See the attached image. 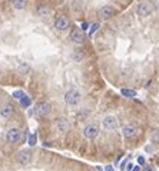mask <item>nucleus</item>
<instances>
[{"label": "nucleus", "mask_w": 159, "mask_h": 171, "mask_svg": "<svg viewBox=\"0 0 159 171\" xmlns=\"http://www.w3.org/2000/svg\"><path fill=\"white\" fill-rule=\"evenodd\" d=\"M121 94L123 96H126V98H135V96H136V91H133V89H122Z\"/></svg>", "instance_id": "obj_14"}, {"label": "nucleus", "mask_w": 159, "mask_h": 171, "mask_svg": "<svg viewBox=\"0 0 159 171\" xmlns=\"http://www.w3.org/2000/svg\"><path fill=\"white\" fill-rule=\"evenodd\" d=\"M38 14L39 16H42V17H46L47 14H49V9H47L46 6H40L38 10Z\"/></svg>", "instance_id": "obj_15"}, {"label": "nucleus", "mask_w": 159, "mask_h": 171, "mask_svg": "<svg viewBox=\"0 0 159 171\" xmlns=\"http://www.w3.org/2000/svg\"><path fill=\"white\" fill-rule=\"evenodd\" d=\"M105 171H115V170H113L112 165H106V167H105Z\"/></svg>", "instance_id": "obj_25"}, {"label": "nucleus", "mask_w": 159, "mask_h": 171, "mask_svg": "<svg viewBox=\"0 0 159 171\" xmlns=\"http://www.w3.org/2000/svg\"><path fill=\"white\" fill-rule=\"evenodd\" d=\"M23 96H26V94H24L23 91H14V92H13V98H14V99H19L20 101Z\"/></svg>", "instance_id": "obj_18"}, {"label": "nucleus", "mask_w": 159, "mask_h": 171, "mask_svg": "<svg viewBox=\"0 0 159 171\" xmlns=\"http://www.w3.org/2000/svg\"><path fill=\"white\" fill-rule=\"evenodd\" d=\"M36 143H38V135L36 134H30V137H29V145L33 147Z\"/></svg>", "instance_id": "obj_19"}, {"label": "nucleus", "mask_w": 159, "mask_h": 171, "mask_svg": "<svg viewBox=\"0 0 159 171\" xmlns=\"http://www.w3.org/2000/svg\"><path fill=\"white\" fill-rule=\"evenodd\" d=\"M69 127H70V124H69V121H67L66 118H59L56 122H55V129H56V131H60V132L67 131Z\"/></svg>", "instance_id": "obj_11"}, {"label": "nucleus", "mask_w": 159, "mask_h": 171, "mask_svg": "<svg viewBox=\"0 0 159 171\" xmlns=\"http://www.w3.org/2000/svg\"><path fill=\"white\" fill-rule=\"evenodd\" d=\"M83 33H82V30L80 29H73L72 30V33H70V40L73 43H76V45H80V43L83 42Z\"/></svg>", "instance_id": "obj_12"}, {"label": "nucleus", "mask_w": 159, "mask_h": 171, "mask_svg": "<svg viewBox=\"0 0 159 171\" xmlns=\"http://www.w3.org/2000/svg\"><path fill=\"white\" fill-rule=\"evenodd\" d=\"M88 28H89V24H88V23H83V24H82V29H83V30H86Z\"/></svg>", "instance_id": "obj_26"}, {"label": "nucleus", "mask_w": 159, "mask_h": 171, "mask_svg": "<svg viewBox=\"0 0 159 171\" xmlns=\"http://www.w3.org/2000/svg\"><path fill=\"white\" fill-rule=\"evenodd\" d=\"M99 26H100L99 23H93V24H92V28L89 29V36H92V35H93L95 32L98 30V29H99Z\"/></svg>", "instance_id": "obj_21"}, {"label": "nucleus", "mask_w": 159, "mask_h": 171, "mask_svg": "<svg viewBox=\"0 0 159 171\" xmlns=\"http://www.w3.org/2000/svg\"><path fill=\"white\" fill-rule=\"evenodd\" d=\"M138 162H139V165H145V158L142 157V155H139L138 157Z\"/></svg>", "instance_id": "obj_23"}, {"label": "nucleus", "mask_w": 159, "mask_h": 171, "mask_svg": "<svg viewBox=\"0 0 159 171\" xmlns=\"http://www.w3.org/2000/svg\"><path fill=\"white\" fill-rule=\"evenodd\" d=\"M122 134H123L125 138H132L136 134V127H133V125H125L122 128Z\"/></svg>", "instance_id": "obj_13"}, {"label": "nucleus", "mask_w": 159, "mask_h": 171, "mask_svg": "<svg viewBox=\"0 0 159 171\" xmlns=\"http://www.w3.org/2000/svg\"><path fill=\"white\" fill-rule=\"evenodd\" d=\"M80 99H82V95L78 89H69L65 94V102L70 106H76L80 102Z\"/></svg>", "instance_id": "obj_1"}, {"label": "nucleus", "mask_w": 159, "mask_h": 171, "mask_svg": "<svg viewBox=\"0 0 159 171\" xmlns=\"http://www.w3.org/2000/svg\"><path fill=\"white\" fill-rule=\"evenodd\" d=\"M50 111H52V108L47 102H40V104L36 106V111H34V112H36V115H39V117H46V115L50 114Z\"/></svg>", "instance_id": "obj_7"}, {"label": "nucleus", "mask_w": 159, "mask_h": 171, "mask_svg": "<svg viewBox=\"0 0 159 171\" xmlns=\"http://www.w3.org/2000/svg\"><path fill=\"white\" fill-rule=\"evenodd\" d=\"M99 134V127L96 125V124H89V125H86L83 129V135L88 139H93V138L98 137Z\"/></svg>", "instance_id": "obj_3"}, {"label": "nucleus", "mask_w": 159, "mask_h": 171, "mask_svg": "<svg viewBox=\"0 0 159 171\" xmlns=\"http://www.w3.org/2000/svg\"><path fill=\"white\" fill-rule=\"evenodd\" d=\"M145 171H154V168H146Z\"/></svg>", "instance_id": "obj_29"}, {"label": "nucleus", "mask_w": 159, "mask_h": 171, "mask_svg": "<svg viewBox=\"0 0 159 171\" xmlns=\"http://www.w3.org/2000/svg\"><path fill=\"white\" fill-rule=\"evenodd\" d=\"M73 59H75L76 62H80L82 59H83V53L79 52V50H76V52L73 53Z\"/></svg>", "instance_id": "obj_20"}, {"label": "nucleus", "mask_w": 159, "mask_h": 171, "mask_svg": "<svg viewBox=\"0 0 159 171\" xmlns=\"http://www.w3.org/2000/svg\"><path fill=\"white\" fill-rule=\"evenodd\" d=\"M69 24H70V22L66 16H59L56 19V22H55V28L57 30H66V29L69 28Z\"/></svg>", "instance_id": "obj_9"}, {"label": "nucleus", "mask_w": 159, "mask_h": 171, "mask_svg": "<svg viewBox=\"0 0 159 171\" xmlns=\"http://www.w3.org/2000/svg\"><path fill=\"white\" fill-rule=\"evenodd\" d=\"M103 128L108 129V131H113V129H116L117 127V119L115 118V117H112V115H109V117H106V118H103Z\"/></svg>", "instance_id": "obj_6"}, {"label": "nucleus", "mask_w": 159, "mask_h": 171, "mask_svg": "<svg viewBox=\"0 0 159 171\" xmlns=\"http://www.w3.org/2000/svg\"><path fill=\"white\" fill-rule=\"evenodd\" d=\"M132 171H140V167H139V165L133 167V168H132Z\"/></svg>", "instance_id": "obj_27"}, {"label": "nucleus", "mask_w": 159, "mask_h": 171, "mask_svg": "<svg viewBox=\"0 0 159 171\" xmlns=\"http://www.w3.org/2000/svg\"><path fill=\"white\" fill-rule=\"evenodd\" d=\"M113 14H115V7L113 6H109V5H106V6H103L102 9L99 10V16L102 17V19H110Z\"/></svg>", "instance_id": "obj_8"}, {"label": "nucleus", "mask_w": 159, "mask_h": 171, "mask_svg": "<svg viewBox=\"0 0 159 171\" xmlns=\"http://www.w3.org/2000/svg\"><path fill=\"white\" fill-rule=\"evenodd\" d=\"M132 168H133V164H128V168H126V170H128V171H131Z\"/></svg>", "instance_id": "obj_28"}, {"label": "nucleus", "mask_w": 159, "mask_h": 171, "mask_svg": "<svg viewBox=\"0 0 159 171\" xmlns=\"http://www.w3.org/2000/svg\"><path fill=\"white\" fill-rule=\"evenodd\" d=\"M154 139L156 141V143H159V129L154 132Z\"/></svg>", "instance_id": "obj_24"}, {"label": "nucleus", "mask_w": 159, "mask_h": 171, "mask_svg": "<svg viewBox=\"0 0 159 171\" xmlns=\"http://www.w3.org/2000/svg\"><path fill=\"white\" fill-rule=\"evenodd\" d=\"M30 102H32V101H30V98H29L27 95L23 96V98L20 99V104H22V106H23V108H29V106H30Z\"/></svg>", "instance_id": "obj_16"}, {"label": "nucleus", "mask_w": 159, "mask_h": 171, "mask_svg": "<svg viewBox=\"0 0 159 171\" xmlns=\"http://www.w3.org/2000/svg\"><path fill=\"white\" fill-rule=\"evenodd\" d=\"M24 5H26V0H13V6L16 9H23Z\"/></svg>", "instance_id": "obj_17"}, {"label": "nucleus", "mask_w": 159, "mask_h": 171, "mask_svg": "<svg viewBox=\"0 0 159 171\" xmlns=\"http://www.w3.org/2000/svg\"><path fill=\"white\" fill-rule=\"evenodd\" d=\"M22 138V131L17 128H10L7 132H6V141L10 144H17Z\"/></svg>", "instance_id": "obj_2"}, {"label": "nucleus", "mask_w": 159, "mask_h": 171, "mask_svg": "<svg viewBox=\"0 0 159 171\" xmlns=\"http://www.w3.org/2000/svg\"><path fill=\"white\" fill-rule=\"evenodd\" d=\"M152 5L150 3H148V2H142V3H139V6H138V14H140L142 17H146V16H149L150 13H152Z\"/></svg>", "instance_id": "obj_5"}, {"label": "nucleus", "mask_w": 159, "mask_h": 171, "mask_svg": "<svg viewBox=\"0 0 159 171\" xmlns=\"http://www.w3.org/2000/svg\"><path fill=\"white\" fill-rule=\"evenodd\" d=\"M30 160H32V152L29 151V150H22V151L17 154V162L22 164V165L30 164Z\"/></svg>", "instance_id": "obj_4"}, {"label": "nucleus", "mask_w": 159, "mask_h": 171, "mask_svg": "<svg viewBox=\"0 0 159 171\" xmlns=\"http://www.w3.org/2000/svg\"><path fill=\"white\" fill-rule=\"evenodd\" d=\"M19 71L22 72V73H27L29 66H27V65H23V66H20V68H19Z\"/></svg>", "instance_id": "obj_22"}, {"label": "nucleus", "mask_w": 159, "mask_h": 171, "mask_svg": "<svg viewBox=\"0 0 159 171\" xmlns=\"http://www.w3.org/2000/svg\"><path fill=\"white\" fill-rule=\"evenodd\" d=\"M13 112H14L13 104H5L2 108H0V115H2V118H5V119L10 118Z\"/></svg>", "instance_id": "obj_10"}]
</instances>
